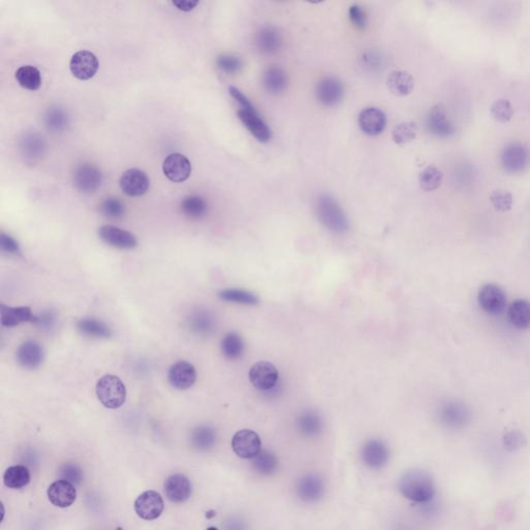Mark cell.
I'll list each match as a JSON object with an SVG mask.
<instances>
[{"mask_svg":"<svg viewBox=\"0 0 530 530\" xmlns=\"http://www.w3.org/2000/svg\"><path fill=\"white\" fill-rule=\"evenodd\" d=\"M217 431L207 425L196 427L190 435L191 446L200 451H211L217 444Z\"/></svg>","mask_w":530,"mask_h":530,"instance_id":"f1b7e54d","label":"cell"},{"mask_svg":"<svg viewBox=\"0 0 530 530\" xmlns=\"http://www.w3.org/2000/svg\"><path fill=\"white\" fill-rule=\"evenodd\" d=\"M326 491L324 481L319 475L307 473L303 475L296 483V493L303 501L313 503L322 498Z\"/></svg>","mask_w":530,"mask_h":530,"instance_id":"e0dca14e","label":"cell"},{"mask_svg":"<svg viewBox=\"0 0 530 530\" xmlns=\"http://www.w3.org/2000/svg\"><path fill=\"white\" fill-rule=\"evenodd\" d=\"M224 530H249L248 524L239 517H229L223 524Z\"/></svg>","mask_w":530,"mask_h":530,"instance_id":"db71d44e","label":"cell"},{"mask_svg":"<svg viewBox=\"0 0 530 530\" xmlns=\"http://www.w3.org/2000/svg\"><path fill=\"white\" fill-rule=\"evenodd\" d=\"M99 237L107 245L119 250H133L138 245L133 233L111 225L102 226L99 229Z\"/></svg>","mask_w":530,"mask_h":530,"instance_id":"2e32d148","label":"cell"},{"mask_svg":"<svg viewBox=\"0 0 530 530\" xmlns=\"http://www.w3.org/2000/svg\"><path fill=\"white\" fill-rule=\"evenodd\" d=\"M249 377L253 387L263 392H268L277 387L279 380L278 369L270 362H258L251 368Z\"/></svg>","mask_w":530,"mask_h":530,"instance_id":"7c38bea8","label":"cell"},{"mask_svg":"<svg viewBox=\"0 0 530 530\" xmlns=\"http://www.w3.org/2000/svg\"><path fill=\"white\" fill-rule=\"evenodd\" d=\"M490 113L491 117L498 123H508L514 115V108L508 100L499 99L493 102Z\"/></svg>","mask_w":530,"mask_h":530,"instance_id":"f6af8a7d","label":"cell"},{"mask_svg":"<svg viewBox=\"0 0 530 530\" xmlns=\"http://www.w3.org/2000/svg\"><path fill=\"white\" fill-rule=\"evenodd\" d=\"M414 79L411 74L402 69L392 72L387 78L390 91L398 97H406L414 88Z\"/></svg>","mask_w":530,"mask_h":530,"instance_id":"1f68e13d","label":"cell"},{"mask_svg":"<svg viewBox=\"0 0 530 530\" xmlns=\"http://www.w3.org/2000/svg\"><path fill=\"white\" fill-rule=\"evenodd\" d=\"M471 413L464 403L449 401L439 409V420L446 428L458 430L464 428L470 422Z\"/></svg>","mask_w":530,"mask_h":530,"instance_id":"ba28073f","label":"cell"},{"mask_svg":"<svg viewBox=\"0 0 530 530\" xmlns=\"http://www.w3.org/2000/svg\"><path fill=\"white\" fill-rule=\"evenodd\" d=\"M47 143L37 132H26L18 141V150L25 163L34 165L40 162L47 152Z\"/></svg>","mask_w":530,"mask_h":530,"instance_id":"5b68a950","label":"cell"},{"mask_svg":"<svg viewBox=\"0 0 530 530\" xmlns=\"http://www.w3.org/2000/svg\"><path fill=\"white\" fill-rule=\"evenodd\" d=\"M361 62L364 67L369 71H378L383 67V58L378 52L373 50H367L363 52L361 55Z\"/></svg>","mask_w":530,"mask_h":530,"instance_id":"f907efd6","label":"cell"},{"mask_svg":"<svg viewBox=\"0 0 530 530\" xmlns=\"http://www.w3.org/2000/svg\"><path fill=\"white\" fill-rule=\"evenodd\" d=\"M427 126L432 134L439 138H449L456 132L455 126L449 119L446 107L442 104L432 107L427 117Z\"/></svg>","mask_w":530,"mask_h":530,"instance_id":"5bb4252c","label":"cell"},{"mask_svg":"<svg viewBox=\"0 0 530 530\" xmlns=\"http://www.w3.org/2000/svg\"><path fill=\"white\" fill-rule=\"evenodd\" d=\"M166 496L171 503H183L192 495V484L184 475H170L164 483Z\"/></svg>","mask_w":530,"mask_h":530,"instance_id":"603a6c76","label":"cell"},{"mask_svg":"<svg viewBox=\"0 0 530 530\" xmlns=\"http://www.w3.org/2000/svg\"><path fill=\"white\" fill-rule=\"evenodd\" d=\"M121 190L130 197H140L147 193L150 182L145 172L139 169H128L119 180Z\"/></svg>","mask_w":530,"mask_h":530,"instance_id":"d6986e66","label":"cell"},{"mask_svg":"<svg viewBox=\"0 0 530 530\" xmlns=\"http://www.w3.org/2000/svg\"><path fill=\"white\" fill-rule=\"evenodd\" d=\"M233 451L241 459H254L261 451V439L253 430H241L233 436Z\"/></svg>","mask_w":530,"mask_h":530,"instance_id":"8fae6325","label":"cell"},{"mask_svg":"<svg viewBox=\"0 0 530 530\" xmlns=\"http://www.w3.org/2000/svg\"><path fill=\"white\" fill-rule=\"evenodd\" d=\"M418 126L412 121L399 124L392 131V139L399 145L411 143L416 137Z\"/></svg>","mask_w":530,"mask_h":530,"instance_id":"ee69618b","label":"cell"},{"mask_svg":"<svg viewBox=\"0 0 530 530\" xmlns=\"http://www.w3.org/2000/svg\"><path fill=\"white\" fill-rule=\"evenodd\" d=\"M44 124L50 132L62 134L69 126V117L67 111L60 106H52L44 115Z\"/></svg>","mask_w":530,"mask_h":530,"instance_id":"4dcf8cb0","label":"cell"},{"mask_svg":"<svg viewBox=\"0 0 530 530\" xmlns=\"http://www.w3.org/2000/svg\"><path fill=\"white\" fill-rule=\"evenodd\" d=\"M47 495L52 505L65 509L75 503L77 498V491L75 486L69 482L58 479L49 486Z\"/></svg>","mask_w":530,"mask_h":530,"instance_id":"cb8c5ba5","label":"cell"},{"mask_svg":"<svg viewBox=\"0 0 530 530\" xmlns=\"http://www.w3.org/2000/svg\"><path fill=\"white\" fill-rule=\"evenodd\" d=\"M362 460L368 468H383L387 463L390 451L387 444L379 439H371L364 444L361 451Z\"/></svg>","mask_w":530,"mask_h":530,"instance_id":"7402d4cb","label":"cell"},{"mask_svg":"<svg viewBox=\"0 0 530 530\" xmlns=\"http://www.w3.org/2000/svg\"><path fill=\"white\" fill-rule=\"evenodd\" d=\"M217 65L224 73L232 75L237 74L243 69V60L239 56L233 54H222L218 58Z\"/></svg>","mask_w":530,"mask_h":530,"instance_id":"bcb514c9","label":"cell"},{"mask_svg":"<svg viewBox=\"0 0 530 530\" xmlns=\"http://www.w3.org/2000/svg\"><path fill=\"white\" fill-rule=\"evenodd\" d=\"M229 93L239 104V109L237 110V117L246 126V130L259 143H268L272 139V130H270L267 124L263 121L254 105L237 87H229Z\"/></svg>","mask_w":530,"mask_h":530,"instance_id":"6da1fadb","label":"cell"},{"mask_svg":"<svg viewBox=\"0 0 530 530\" xmlns=\"http://www.w3.org/2000/svg\"><path fill=\"white\" fill-rule=\"evenodd\" d=\"M45 352L40 343L29 340L24 342L17 350V361L22 367L34 370L43 363Z\"/></svg>","mask_w":530,"mask_h":530,"instance_id":"484cf974","label":"cell"},{"mask_svg":"<svg viewBox=\"0 0 530 530\" xmlns=\"http://www.w3.org/2000/svg\"><path fill=\"white\" fill-rule=\"evenodd\" d=\"M510 324L517 329H527L530 327V302L526 300H516L509 309Z\"/></svg>","mask_w":530,"mask_h":530,"instance_id":"836d02e7","label":"cell"},{"mask_svg":"<svg viewBox=\"0 0 530 530\" xmlns=\"http://www.w3.org/2000/svg\"><path fill=\"white\" fill-rule=\"evenodd\" d=\"M100 213L108 219H121L126 213V206L119 198H105L100 204Z\"/></svg>","mask_w":530,"mask_h":530,"instance_id":"7bdbcfd3","label":"cell"},{"mask_svg":"<svg viewBox=\"0 0 530 530\" xmlns=\"http://www.w3.org/2000/svg\"><path fill=\"white\" fill-rule=\"evenodd\" d=\"M316 215L320 223L335 233L349 230V221L339 202L329 194H322L316 200Z\"/></svg>","mask_w":530,"mask_h":530,"instance_id":"3957f363","label":"cell"},{"mask_svg":"<svg viewBox=\"0 0 530 530\" xmlns=\"http://www.w3.org/2000/svg\"><path fill=\"white\" fill-rule=\"evenodd\" d=\"M187 326L196 335L208 336L216 329L215 317L206 310H197L187 318Z\"/></svg>","mask_w":530,"mask_h":530,"instance_id":"f546056e","label":"cell"},{"mask_svg":"<svg viewBox=\"0 0 530 530\" xmlns=\"http://www.w3.org/2000/svg\"><path fill=\"white\" fill-rule=\"evenodd\" d=\"M255 46L260 53H277L283 46L282 34L274 26H265L257 32Z\"/></svg>","mask_w":530,"mask_h":530,"instance_id":"d4e9b609","label":"cell"},{"mask_svg":"<svg viewBox=\"0 0 530 530\" xmlns=\"http://www.w3.org/2000/svg\"><path fill=\"white\" fill-rule=\"evenodd\" d=\"M163 172L173 183H184L192 173V165L184 154H171L163 163Z\"/></svg>","mask_w":530,"mask_h":530,"instance_id":"ac0fdd59","label":"cell"},{"mask_svg":"<svg viewBox=\"0 0 530 530\" xmlns=\"http://www.w3.org/2000/svg\"><path fill=\"white\" fill-rule=\"evenodd\" d=\"M477 302L486 313L499 315L507 307V296L499 286L486 284L479 289Z\"/></svg>","mask_w":530,"mask_h":530,"instance_id":"30bf717a","label":"cell"},{"mask_svg":"<svg viewBox=\"0 0 530 530\" xmlns=\"http://www.w3.org/2000/svg\"><path fill=\"white\" fill-rule=\"evenodd\" d=\"M1 324L6 327H14L23 322H38V317L32 315V309L28 307H6L1 305Z\"/></svg>","mask_w":530,"mask_h":530,"instance_id":"83f0119b","label":"cell"},{"mask_svg":"<svg viewBox=\"0 0 530 530\" xmlns=\"http://www.w3.org/2000/svg\"><path fill=\"white\" fill-rule=\"evenodd\" d=\"M16 79L27 91H38L41 85V72L34 65H23L16 72Z\"/></svg>","mask_w":530,"mask_h":530,"instance_id":"f35d334b","label":"cell"},{"mask_svg":"<svg viewBox=\"0 0 530 530\" xmlns=\"http://www.w3.org/2000/svg\"><path fill=\"white\" fill-rule=\"evenodd\" d=\"M345 89L339 78L326 76L316 85V99L326 107L337 106L343 100Z\"/></svg>","mask_w":530,"mask_h":530,"instance_id":"9c48e42d","label":"cell"},{"mask_svg":"<svg viewBox=\"0 0 530 530\" xmlns=\"http://www.w3.org/2000/svg\"><path fill=\"white\" fill-rule=\"evenodd\" d=\"M197 378V372L192 364L180 361L173 364L168 372V380L176 390H185L193 387Z\"/></svg>","mask_w":530,"mask_h":530,"instance_id":"44dd1931","label":"cell"},{"mask_svg":"<svg viewBox=\"0 0 530 530\" xmlns=\"http://www.w3.org/2000/svg\"><path fill=\"white\" fill-rule=\"evenodd\" d=\"M279 468V460L277 456L272 451L261 449L260 453L253 459V468L259 475H274Z\"/></svg>","mask_w":530,"mask_h":530,"instance_id":"74e56055","label":"cell"},{"mask_svg":"<svg viewBox=\"0 0 530 530\" xmlns=\"http://www.w3.org/2000/svg\"><path fill=\"white\" fill-rule=\"evenodd\" d=\"M54 322H55V316H54L53 313L49 312V313L44 314L41 317H38V322H37V324L49 329V327L53 326Z\"/></svg>","mask_w":530,"mask_h":530,"instance_id":"9f6ffc18","label":"cell"},{"mask_svg":"<svg viewBox=\"0 0 530 530\" xmlns=\"http://www.w3.org/2000/svg\"><path fill=\"white\" fill-rule=\"evenodd\" d=\"M77 329L82 335L95 339H108L112 331L107 324L93 318H83L77 324Z\"/></svg>","mask_w":530,"mask_h":530,"instance_id":"e575fe53","label":"cell"},{"mask_svg":"<svg viewBox=\"0 0 530 530\" xmlns=\"http://www.w3.org/2000/svg\"><path fill=\"white\" fill-rule=\"evenodd\" d=\"M30 472L26 466L16 465L6 469L4 475V485L11 489H21L29 484Z\"/></svg>","mask_w":530,"mask_h":530,"instance_id":"d590c367","label":"cell"},{"mask_svg":"<svg viewBox=\"0 0 530 530\" xmlns=\"http://www.w3.org/2000/svg\"><path fill=\"white\" fill-rule=\"evenodd\" d=\"M183 213L190 219H201L206 215L208 205L204 198L197 195H190L183 199L180 204Z\"/></svg>","mask_w":530,"mask_h":530,"instance_id":"ab89813d","label":"cell"},{"mask_svg":"<svg viewBox=\"0 0 530 530\" xmlns=\"http://www.w3.org/2000/svg\"><path fill=\"white\" fill-rule=\"evenodd\" d=\"M263 86L270 95H280L287 88L288 77L280 67H270L263 74Z\"/></svg>","mask_w":530,"mask_h":530,"instance_id":"d6a6232c","label":"cell"},{"mask_svg":"<svg viewBox=\"0 0 530 530\" xmlns=\"http://www.w3.org/2000/svg\"><path fill=\"white\" fill-rule=\"evenodd\" d=\"M0 246L4 252L20 254V246L11 235L2 232L0 235Z\"/></svg>","mask_w":530,"mask_h":530,"instance_id":"f5cc1de1","label":"cell"},{"mask_svg":"<svg viewBox=\"0 0 530 530\" xmlns=\"http://www.w3.org/2000/svg\"><path fill=\"white\" fill-rule=\"evenodd\" d=\"M357 123L359 128L368 136H378L387 128V119L383 110L370 107L359 113Z\"/></svg>","mask_w":530,"mask_h":530,"instance_id":"ffe728a7","label":"cell"},{"mask_svg":"<svg viewBox=\"0 0 530 530\" xmlns=\"http://www.w3.org/2000/svg\"><path fill=\"white\" fill-rule=\"evenodd\" d=\"M69 69L74 77L85 81L95 77L99 69V60L91 52H76L69 62Z\"/></svg>","mask_w":530,"mask_h":530,"instance_id":"9a60e30c","label":"cell"},{"mask_svg":"<svg viewBox=\"0 0 530 530\" xmlns=\"http://www.w3.org/2000/svg\"><path fill=\"white\" fill-rule=\"evenodd\" d=\"M62 479L69 482L73 485H80L83 481V471L77 464L65 463L60 468Z\"/></svg>","mask_w":530,"mask_h":530,"instance_id":"c3c4849f","label":"cell"},{"mask_svg":"<svg viewBox=\"0 0 530 530\" xmlns=\"http://www.w3.org/2000/svg\"><path fill=\"white\" fill-rule=\"evenodd\" d=\"M135 510L141 519L146 521L156 520L162 515L164 501L156 491H145L139 495L135 501Z\"/></svg>","mask_w":530,"mask_h":530,"instance_id":"4fadbf2b","label":"cell"},{"mask_svg":"<svg viewBox=\"0 0 530 530\" xmlns=\"http://www.w3.org/2000/svg\"><path fill=\"white\" fill-rule=\"evenodd\" d=\"M490 201L496 211L505 213L512 208L514 198L507 190L498 189L491 193Z\"/></svg>","mask_w":530,"mask_h":530,"instance_id":"7dc6e473","label":"cell"},{"mask_svg":"<svg viewBox=\"0 0 530 530\" xmlns=\"http://www.w3.org/2000/svg\"><path fill=\"white\" fill-rule=\"evenodd\" d=\"M221 350L226 359L235 361L245 352V342L239 333H227L222 340Z\"/></svg>","mask_w":530,"mask_h":530,"instance_id":"8d00e7d4","label":"cell"},{"mask_svg":"<svg viewBox=\"0 0 530 530\" xmlns=\"http://www.w3.org/2000/svg\"><path fill=\"white\" fill-rule=\"evenodd\" d=\"M349 19L357 29L364 30L367 27L368 17L364 8L359 4H353L349 8Z\"/></svg>","mask_w":530,"mask_h":530,"instance_id":"681fc988","label":"cell"},{"mask_svg":"<svg viewBox=\"0 0 530 530\" xmlns=\"http://www.w3.org/2000/svg\"><path fill=\"white\" fill-rule=\"evenodd\" d=\"M296 428L303 436L314 438L322 433L324 429V420L315 410H306L298 416Z\"/></svg>","mask_w":530,"mask_h":530,"instance_id":"4316f807","label":"cell"},{"mask_svg":"<svg viewBox=\"0 0 530 530\" xmlns=\"http://www.w3.org/2000/svg\"><path fill=\"white\" fill-rule=\"evenodd\" d=\"M399 489L405 498L414 503H429L435 495L433 479L422 469H412L404 473L399 482Z\"/></svg>","mask_w":530,"mask_h":530,"instance_id":"7a4b0ae2","label":"cell"},{"mask_svg":"<svg viewBox=\"0 0 530 530\" xmlns=\"http://www.w3.org/2000/svg\"><path fill=\"white\" fill-rule=\"evenodd\" d=\"M219 296L225 302L244 305V306H255L259 304V298L254 293L243 289L230 288V289L222 290Z\"/></svg>","mask_w":530,"mask_h":530,"instance_id":"60d3db41","label":"cell"},{"mask_svg":"<svg viewBox=\"0 0 530 530\" xmlns=\"http://www.w3.org/2000/svg\"><path fill=\"white\" fill-rule=\"evenodd\" d=\"M442 182V173L435 166H429L420 174V185L424 191L432 192L437 190Z\"/></svg>","mask_w":530,"mask_h":530,"instance_id":"b9f144b4","label":"cell"},{"mask_svg":"<svg viewBox=\"0 0 530 530\" xmlns=\"http://www.w3.org/2000/svg\"><path fill=\"white\" fill-rule=\"evenodd\" d=\"M98 399L105 407L117 409L123 406L126 400V388L123 381L115 375H105L95 387Z\"/></svg>","mask_w":530,"mask_h":530,"instance_id":"277c9868","label":"cell"},{"mask_svg":"<svg viewBox=\"0 0 530 530\" xmlns=\"http://www.w3.org/2000/svg\"><path fill=\"white\" fill-rule=\"evenodd\" d=\"M501 161L508 173H521L529 164V150L522 143H510L503 148Z\"/></svg>","mask_w":530,"mask_h":530,"instance_id":"8992f818","label":"cell"},{"mask_svg":"<svg viewBox=\"0 0 530 530\" xmlns=\"http://www.w3.org/2000/svg\"><path fill=\"white\" fill-rule=\"evenodd\" d=\"M73 180L76 189L81 193H95L102 185V171L93 164H81L74 171Z\"/></svg>","mask_w":530,"mask_h":530,"instance_id":"52a82bcc","label":"cell"},{"mask_svg":"<svg viewBox=\"0 0 530 530\" xmlns=\"http://www.w3.org/2000/svg\"><path fill=\"white\" fill-rule=\"evenodd\" d=\"M525 442H526V440H525L524 435L519 431H510L505 434V437H503L505 448L510 451L522 448Z\"/></svg>","mask_w":530,"mask_h":530,"instance_id":"816d5d0a","label":"cell"},{"mask_svg":"<svg viewBox=\"0 0 530 530\" xmlns=\"http://www.w3.org/2000/svg\"><path fill=\"white\" fill-rule=\"evenodd\" d=\"M208 530H218L217 529H209Z\"/></svg>","mask_w":530,"mask_h":530,"instance_id":"6f0895ef","label":"cell"},{"mask_svg":"<svg viewBox=\"0 0 530 530\" xmlns=\"http://www.w3.org/2000/svg\"><path fill=\"white\" fill-rule=\"evenodd\" d=\"M198 4L199 2L193 1V0H175V1L172 2L173 6H175L178 10L183 11V12H190V11L194 10L198 6Z\"/></svg>","mask_w":530,"mask_h":530,"instance_id":"11a10c76","label":"cell"}]
</instances>
